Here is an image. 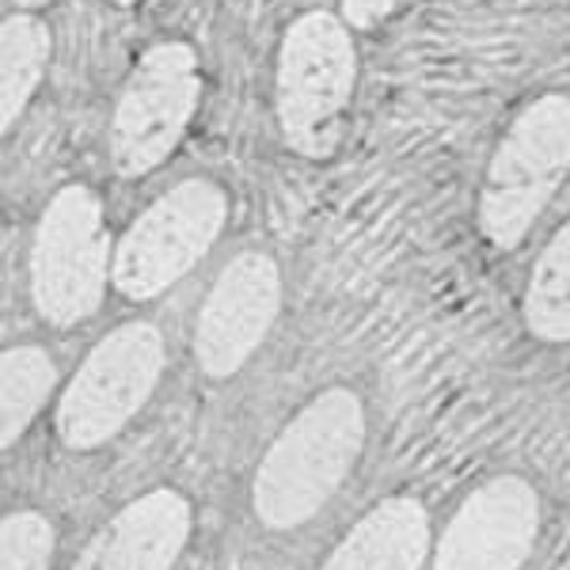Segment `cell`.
I'll return each mask as SVG.
<instances>
[{"mask_svg": "<svg viewBox=\"0 0 570 570\" xmlns=\"http://www.w3.org/2000/svg\"><path fill=\"white\" fill-rule=\"evenodd\" d=\"M370 415L346 384L316 392L278 438L266 445L252 475V513L263 529L289 532L327 510L365 453Z\"/></svg>", "mask_w": 570, "mask_h": 570, "instance_id": "1", "label": "cell"}, {"mask_svg": "<svg viewBox=\"0 0 570 570\" xmlns=\"http://www.w3.org/2000/svg\"><path fill=\"white\" fill-rule=\"evenodd\" d=\"M570 176V96L548 91L532 99L494 145L483 171L480 220L483 240L494 252H513L532 233L540 214Z\"/></svg>", "mask_w": 570, "mask_h": 570, "instance_id": "2", "label": "cell"}, {"mask_svg": "<svg viewBox=\"0 0 570 570\" xmlns=\"http://www.w3.org/2000/svg\"><path fill=\"white\" fill-rule=\"evenodd\" d=\"M357 80L351 27L338 16L305 12L289 23L278 53V126L297 156L324 160L338 149Z\"/></svg>", "mask_w": 570, "mask_h": 570, "instance_id": "3", "label": "cell"}, {"mask_svg": "<svg viewBox=\"0 0 570 570\" xmlns=\"http://www.w3.org/2000/svg\"><path fill=\"white\" fill-rule=\"evenodd\" d=\"M168 365L160 327L134 320L99 338L72 373L53 411V430L72 453H91L122 434L153 400Z\"/></svg>", "mask_w": 570, "mask_h": 570, "instance_id": "4", "label": "cell"}, {"mask_svg": "<svg viewBox=\"0 0 570 570\" xmlns=\"http://www.w3.org/2000/svg\"><path fill=\"white\" fill-rule=\"evenodd\" d=\"M110 236L104 202L69 183L46 202L31 240V301L50 327H77L99 312L110 282Z\"/></svg>", "mask_w": 570, "mask_h": 570, "instance_id": "5", "label": "cell"}, {"mask_svg": "<svg viewBox=\"0 0 570 570\" xmlns=\"http://www.w3.org/2000/svg\"><path fill=\"white\" fill-rule=\"evenodd\" d=\"M228 195L214 179H183L145 209L115 244L110 285L126 301H153L187 278L217 244Z\"/></svg>", "mask_w": 570, "mask_h": 570, "instance_id": "6", "label": "cell"}, {"mask_svg": "<svg viewBox=\"0 0 570 570\" xmlns=\"http://www.w3.org/2000/svg\"><path fill=\"white\" fill-rule=\"evenodd\" d=\"M202 96L198 53L187 42H156L141 53L110 118L107 153L118 179L160 168L190 126Z\"/></svg>", "mask_w": 570, "mask_h": 570, "instance_id": "7", "label": "cell"}, {"mask_svg": "<svg viewBox=\"0 0 570 570\" xmlns=\"http://www.w3.org/2000/svg\"><path fill=\"white\" fill-rule=\"evenodd\" d=\"M282 312V271L266 252H240L217 282L195 320V365L209 381H228L259 354Z\"/></svg>", "mask_w": 570, "mask_h": 570, "instance_id": "8", "label": "cell"}, {"mask_svg": "<svg viewBox=\"0 0 570 570\" xmlns=\"http://www.w3.org/2000/svg\"><path fill=\"white\" fill-rule=\"evenodd\" d=\"M540 537V494L521 475H491L464 494L430 570H521Z\"/></svg>", "mask_w": 570, "mask_h": 570, "instance_id": "9", "label": "cell"}, {"mask_svg": "<svg viewBox=\"0 0 570 570\" xmlns=\"http://www.w3.org/2000/svg\"><path fill=\"white\" fill-rule=\"evenodd\" d=\"M195 529V505L176 487H153L126 502L88 540L72 570H171Z\"/></svg>", "mask_w": 570, "mask_h": 570, "instance_id": "10", "label": "cell"}, {"mask_svg": "<svg viewBox=\"0 0 570 570\" xmlns=\"http://www.w3.org/2000/svg\"><path fill=\"white\" fill-rule=\"evenodd\" d=\"M430 559V513L411 494H389L357 518L320 570H422Z\"/></svg>", "mask_w": 570, "mask_h": 570, "instance_id": "11", "label": "cell"}, {"mask_svg": "<svg viewBox=\"0 0 570 570\" xmlns=\"http://www.w3.org/2000/svg\"><path fill=\"white\" fill-rule=\"evenodd\" d=\"M521 324L540 343H570V220L556 228L532 263L521 297Z\"/></svg>", "mask_w": 570, "mask_h": 570, "instance_id": "12", "label": "cell"}, {"mask_svg": "<svg viewBox=\"0 0 570 570\" xmlns=\"http://www.w3.org/2000/svg\"><path fill=\"white\" fill-rule=\"evenodd\" d=\"M50 61V31L35 16H8L0 27V130L12 134Z\"/></svg>", "mask_w": 570, "mask_h": 570, "instance_id": "13", "label": "cell"}, {"mask_svg": "<svg viewBox=\"0 0 570 570\" xmlns=\"http://www.w3.org/2000/svg\"><path fill=\"white\" fill-rule=\"evenodd\" d=\"M53 384H58V365L42 346H8L0 357V445L12 449L31 430Z\"/></svg>", "mask_w": 570, "mask_h": 570, "instance_id": "14", "label": "cell"}, {"mask_svg": "<svg viewBox=\"0 0 570 570\" xmlns=\"http://www.w3.org/2000/svg\"><path fill=\"white\" fill-rule=\"evenodd\" d=\"M53 525L39 510H12L0 521V570H50Z\"/></svg>", "mask_w": 570, "mask_h": 570, "instance_id": "15", "label": "cell"}, {"mask_svg": "<svg viewBox=\"0 0 570 570\" xmlns=\"http://www.w3.org/2000/svg\"><path fill=\"white\" fill-rule=\"evenodd\" d=\"M400 4L403 0H343V20L357 31H370V27L389 20Z\"/></svg>", "mask_w": 570, "mask_h": 570, "instance_id": "16", "label": "cell"}, {"mask_svg": "<svg viewBox=\"0 0 570 570\" xmlns=\"http://www.w3.org/2000/svg\"><path fill=\"white\" fill-rule=\"evenodd\" d=\"M20 8H39V4H46V0H16Z\"/></svg>", "mask_w": 570, "mask_h": 570, "instance_id": "17", "label": "cell"}, {"mask_svg": "<svg viewBox=\"0 0 570 570\" xmlns=\"http://www.w3.org/2000/svg\"><path fill=\"white\" fill-rule=\"evenodd\" d=\"M115 4H137V0H115Z\"/></svg>", "mask_w": 570, "mask_h": 570, "instance_id": "18", "label": "cell"}]
</instances>
